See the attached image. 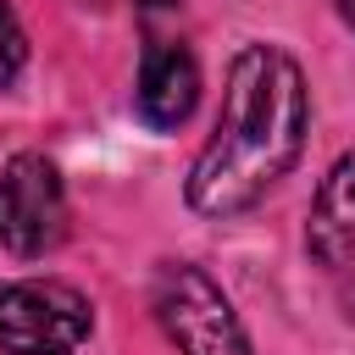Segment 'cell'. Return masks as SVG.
I'll return each mask as SVG.
<instances>
[{
  "label": "cell",
  "instance_id": "1",
  "mask_svg": "<svg viewBox=\"0 0 355 355\" xmlns=\"http://www.w3.org/2000/svg\"><path fill=\"white\" fill-rule=\"evenodd\" d=\"M311 100L294 55L277 44H244L227 67L216 133L189 172V205L200 216L250 211L305 150Z\"/></svg>",
  "mask_w": 355,
  "mask_h": 355
},
{
  "label": "cell",
  "instance_id": "2",
  "mask_svg": "<svg viewBox=\"0 0 355 355\" xmlns=\"http://www.w3.org/2000/svg\"><path fill=\"white\" fill-rule=\"evenodd\" d=\"M155 316L183 355H255L227 294L189 261H178L155 277Z\"/></svg>",
  "mask_w": 355,
  "mask_h": 355
},
{
  "label": "cell",
  "instance_id": "3",
  "mask_svg": "<svg viewBox=\"0 0 355 355\" xmlns=\"http://www.w3.org/2000/svg\"><path fill=\"white\" fill-rule=\"evenodd\" d=\"M94 311L67 283H6L0 288V349L6 355H67L89 338Z\"/></svg>",
  "mask_w": 355,
  "mask_h": 355
},
{
  "label": "cell",
  "instance_id": "4",
  "mask_svg": "<svg viewBox=\"0 0 355 355\" xmlns=\"http://www.w3.org/2000/svg\"><path fill=\"white\" fill-rule=\"evenodd\" d=\"M67 239V194L61 172L44 155H11L0 166V250L44 255Z\"/></svg>",
  "mask_w": 355,
  "mask_h": 355
},
{
  "label": "cell",
  "instance_id": "5",
  "mask_svg": "<svg viewBox=\"0 0 355 355\" xmlns=\"http://www.w3.org/2000/svg\"><path fill=\"white\" fill-rule=\"evenodd\" d=\"M133 100H139V116L150 128H161V133L183 128L194 100H200V61H194V50L183 39H150Z\"/></svg>",
  "mask_w": 355,
  "mask_h": 355
},
{
  "label": "cell",
  "instance_id": "6",
  "mask_svg": "<svg viewBox=\"0 0 355 355\" xmlns=\"http://www.w3.org/2000/svg\"><path fill=\"white\" fill-rule=\"evenodd\" d=\"M305 250L322 266L355 261V150L338 155L333 172L322 178V189L311 200V222H305Z\"/></svg>",
  "mask_w": 355,
  "mask_h": 355
},
{
  "label": "cell",
  "instance_id": "7",
  "mask_svg": "<svg viewBox=\"0 0 355 355\" xmlns=\"http://www.w3.org/2000/svg\"><path fill=\"white\" fill-rule=\"evenodd\" d=\"M22 61H28V39H22V22H17V11H11V0H0V89L22 72Z\"/></svg>",
  "mask_w": 355,
  "mask_h": 355
},
{
  "label": "cell",
  "instance_id": "8",
  "mask_svg": "<svg viewBox=\"0 0 355 355\" xmlns=\"http://www.w3.org/2000/svg\"><path fill=\"white\" fill-rule=\"evenodd\" d=\"M338 11H344V22L355 28V0H338Z\"/></svg>",
  "mask_w": 355,
  "mask_h": 355
},
{
  "label": "cell",
  "instance_id": "9",
  "mask_svg": "<svg viewBox=\"0 0 355 355\" xmlns=\"http://www.w3.org/2000/svg\"><path fill=\"white\" fill-rule=\"evenodd\" d=\"M349 305H355V294H349Z\"/></svg>",
  "mask_w": 355,
  "mask_h": 355
}]
</instances>
